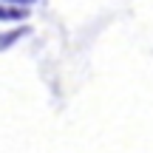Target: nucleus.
Returning a JSON list of instances; mask_svg holds the SVG:
<instances>
[{"label":"nucleus","instance_id":"f03ea898","mask_svg":"<svg viewBox=\"0 0 153 153\" xmlns=\"http://www.w3.org/2000/svg\"><path fill=\"white\" fill-rule=\"evenodd\" d=\"M26 31H28V28H26V26H20V28H17V31H9V34H0V51H6V48H9V45H14L17 40H20L23 34H26Z\"/></svg>","mask_w":153,"mask_h":153},{"label":"nucleus","instance_id":"f257e3e1","mask_svg":"<svg viewBox=\"0 0 153 153\" xmlns=\"http://www.w3.org/2000/svg\"><path fill=\"white\" fill-rule=\"evenodd\" d=\"M28 17V9H9V3H0V20H23Z\"/></svg>","mask_w":153,"mask_h":153}]
</instances>
